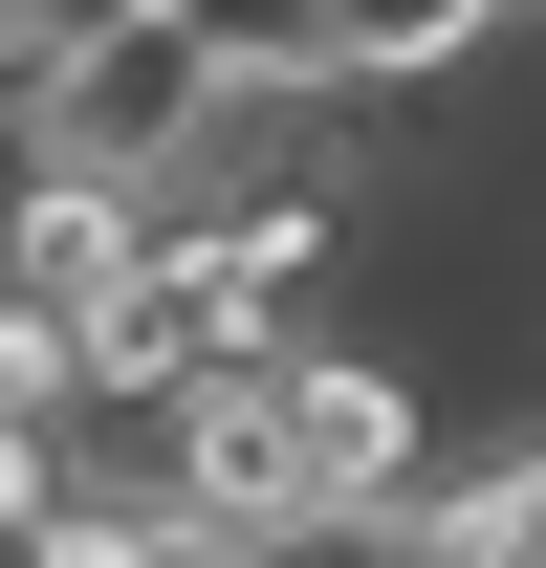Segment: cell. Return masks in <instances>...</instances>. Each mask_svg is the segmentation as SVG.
I'll use <instances>...</instances> for the list:
<instances>
[{"label":"cell","mask_w":546,"mask_h":568,"mask_svg":"<svg viewBox=\"0 0 546 568\" xmlns=\"http://www.w3.org/2000/svg\"><path fill=\"white\" fill-rule=\"evenodd\" d=\"M219 132V67L175 44V22H110V44H67V67L0 110V153H44V175H110V197H175V153Z\"/></svg>","instance_id":"1"},{"label":"cell","mask_w":546,"mask_h":568,"mask_svg":"<svg viewBox=\"0 0 546 568\" xmlns=\"http://www.w3.org/2000/svg\"><path fill=\"white\" fill-rule=\"evenodd\" d=\"M263 416H284L306 525H328V503H394L415 459H437V372L372 351V328H284V351H263Z\"/></svg>","instance_id":"2"},{"label":"cell","mask_w":546,"mask_h":568,"mask_svg":"<svg viewBox=\"0 0 546 568\" xmlns=\"http://www.w3.org/2000/svg\"><path fill=\"white\" fill-rule=\"evenodd\" d=\"M219 351H263V328L219 306V263H198V241H175V219H153L132 263H110V306H88V328H67V372H88V416H153V394H198Z\"/></svg>","instance_id":"3"},{"label":"cell","mask_w":546,"mask_h":568,"mask_svg":"<svg viewBox=\"0 0 546 568\" xmlns=\"http://www.w3.org/2000/svg\"><path fill=\"white\" fill-rule=\"evenodd\" d=\"M263 568H503V525H481V437H437L394 503H328V525H284Z\"/></svg>","instance_id":"4"},{"label":"cell","mask_w":546,"mask_h":568,"mask_svg":"<svg viewBox=\"0 0 546 568\" xmlns=\"http://www.w3.org/2000/svg\"><path fill=\"white\" fill-rule=\"evenodd\" d=\"M481 525H503V568H546V416L481 437Z\"/></svg>","instance_id":"5"},{"label":"cell","mask_w":546,"mask_h":568,"mask_svg":"<svg viewBox=\"0 0 546 568\" xmlns=\"http://www.w3.org/2000/svg\"><path fill=\"white\" fill-rule=\"evenodd\" d=\"M525 22H546V0H525Z\"/></svg>","instance_id":"6"}]
</instances>
